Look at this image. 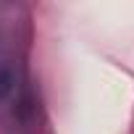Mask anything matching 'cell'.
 <instances>
[{
	"mask_svg": "<svg viewBox=\"0 0 134 134\" xmlns=\"http://www.w3.org/2000/svg\"><path fill=\"white\" fill-rule=\"evenodd\" d=\"M13 84H16L13 71H11V69H0V100L8 97V95L13 92Z\"/></svg>",
	"mask_w": 134,
	"mask_h": 134,
	"instance_id": "1",
	"label": "cell"
}]
</instances>
